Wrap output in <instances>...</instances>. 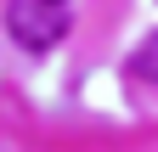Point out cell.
<instances>
[{
    "mask_svg": "<svg viewBox=\"0 0 158 152\" xmlns=\"http://www.w3.org/2000/svg\"><path fill=\"white\" fill-rule=\"evenodd\" d=\"M6 28H11V40L23 51H51L68 34V6H56V0H11Z\"/></svg>",
    "mask_w": 158,
    "mask_h": 152,
    "instance_id": "obj_1",
    "label": "cell"
},
{
    "mask_svg": "<svg viewBox=\"0 0 158 152\" xmlns=\"http://www.w3.org/2000/svg\"><path fill=\"white\" fill-rule=\"evenodd\" d=\"M130 73H135V79H147V85H158V34L141 40V51L130 56Z\"/></svg>",
    "mask_w": 158,
    "mask_h": 152,
    "instance_id": "obj_2",
    "label": "cell"
},
{
    "mask_svg": "<svg viewBox=\"0 0 158 152\" xmlns=\"http://www.w3.org/2000/svg\"><path fill=\"white\" fill-rule=\"evenodd\" d=\"M56 6H68V0H56Z\"/></svg>",
    "mask_w": 158,
    "mask_h": 152,
    "instance_id": "obj_3",
    "label": "cell"
}]
</instances>
